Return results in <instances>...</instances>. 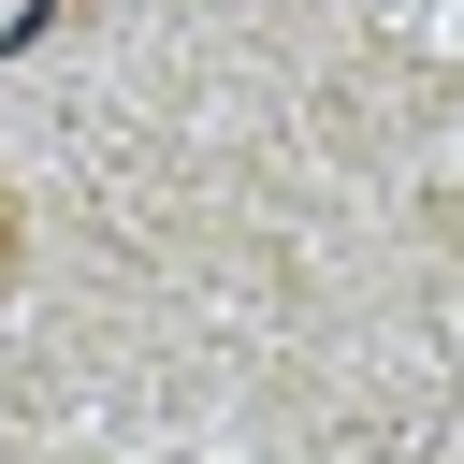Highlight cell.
<instances>
[{
    "instance_id": "6da1fadb",
    "label": "cell",
    "mask_w": 464,
    "mask_h": 464,
    "mask_svg": "<svg viewBox=\"0 0 464 464\" xmlns=\"http://www.w3.org/2000/svg\"><path fill=\"white\" fill-rule=\"evenodd\" d=\"M44 29H58V0H0V58H29Z\"/></svg>"
},
{
    "instance_id": "7a4b0ae2",
    "label": "cell",
    "mask_w": 464,
    "mask_h": 464,
    "mask_svg": "<svg viewBox=\"0 0 464 464\" xmlns=\"http://www.w3.org/2000/svg\"><path fill=\"white\" fill-rule=\"evenodd\" d=\"M14 261H29V218H14V188H0V290H14Z\"/></svg>"
}]
</instances>
